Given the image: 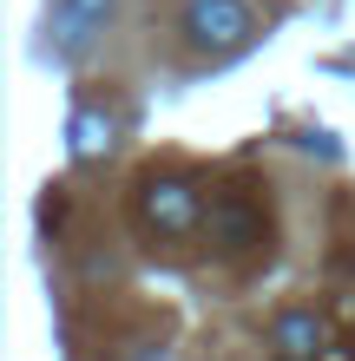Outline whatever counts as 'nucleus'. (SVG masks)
Wrapping results in <instances>:
<instances>
[{"instance_id": "obj_2", "label": "nucleus", "mask_w": 355, "mask_h": 361, "mask_svg": "<svg viewBox=\"0 0 355 361\" xmlns=\"http://www.w3.org/2000/svg\"><path fill=\"white\" fill-rule=\"evenodd\" d=\"M257 39H263V20L250 0H178V47L198 66H224Z\"/></svg>"}, {"instance_id": "obj_5", "label": "nucleus", "mask_w": 355, "mask_h": 361, "mask_svg": "<svg viewBox=\"0 0 355 361\" xmlns=\"http://www.w3.org/2000/svg\"><path fill=\"white\" fill-rule=\"evenodd\" d=\"M66 152H73V164H106L119 152V112H106V105H79L73 125H66Z\"/></svg>"}, {"instance_id": "obj_3", "label": "nucleus", "mask_w": 355, "mask_h": 361, "mask_svg": "<svg viewBox=\"0 0 355 361\" xmlns=\"http://www.w3.org/2000/svg\"><path fill=\"white\" fill-rule=\"evenodd\" d=\"M204 237H211L217 257H263V250H270V204H263L250 184H224V190H211Z\"/></svg>"}, {"instance_id": "obj_1", "label": "nucleus", "mask_w": 355, "mask_h": 361, "mask_svg": "<svg viewBox=\"0 0 355 361\" xmlns=\"http://www.w3.org/2000/svg\"><path fill=\"white\" fill-rule=\"evenodd\" d=\"M204 210H211V190L191 171H145L132 184V224H138V237H152V243L204 237Z\"/></svg>"}, {"instance_id": "obj_6", "label": "nucleus", "mask_w": 355, "mask_h": 361, "mask_svg": "<svg viewBox=\"0 0 355 361\" xmlns=\"http://www.w3.org/2000/svg\"><path fill=\"white\" fill-rule=\"evenodd\" d=\"M125 361H172V348H164V342H145V348H132Z\"/></svg>"}, {"instance_id": "obj_4", "label": "nucleus", "mask_w": 355, "mask_h": 361, "mask_svg": "<svg viewBox=\"0 0 355 361\" xmlns=\"http://www.w3.org/2000/svg\"><path fill=\"white\" fill-rule=\"evenodd\" d=\"M112 13H119V0H53V13H47V47H40V53L59 59V66H73V59L112 27Z\"/></svg>"}]
</instances>
